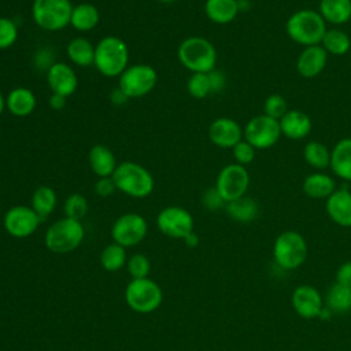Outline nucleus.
Listing matches in <instances>:
<instances>
[{"mask_svg": "<svg viewBox=\"0 0 351 351\" xmlns=\"http://www.w3.org/2000/svg\"><path fill=\"white\" fill-rule=\"evenodd\" d=\"M95 192L97 196L100 197H108L111 196L115 191H117V186L112 181L111 177H100L97 178V181L95 182Z\"/></svg>", "mask_w": 351, "mask_h": 351, "instance_id": "42", "label": "nucleus"}, {"mask_svg": "<svg viewBox=\"0 0 351 351\" xmlns=\"http://www.w3.org/2000/svg\"><path fill=\"white\" fill-rule=\"evenodd\" d=\"M182 240H184V243H185L188 247H191V248H195V247H197V244H199V236H197L195 232H191V233L186 234Z\"/></svg>", "mask_w": 351, "mask_h": 351, "instance_id": "48", "label": "nucleus"}, {"mask_svg": "<svg viewBox=\"0 0 351 351\" xmlns=\"http://www.w3.org/2000/svg\"><path fill=\"white\" fill-rule=\"evenodd\" d=\"M111 178L118 191L137 199L149 196L155 186L152 174L144 166L130 160L119 163Z\"/></svg>", "mask_w": 351, "mask_h": 351, "instance_id": "3", "label": "nucleus"}, {"mask_svg": "<svg viewBox=\"0 0 351 351\" xmlns=\"http://www.w3.org/2000/svg\"><path fill=\"white\" fill-rule=\"evenodd\" d=\"M308 254L306 239L296 230H284L273 244V259L282 270H295L300 267Z\"/></svg>", "mask_w": 351, "mask_h": 351, "instance_id": "6", "label": "nucleus"}, {"mask_svg": "<svg viewBox=\"0 0 351 351\" xmlns=\"http://www.w3.org/2000/svg\"><path fill=\"white\" fill-rule=\"evenodd\" d=\"M88 200L84 195L81 193H71L63 204V210H64V217L81 221L86 213H88Z\"/></svg>", "mask_w": 351, "mask_h": 351, "instance_id": "36", "label": "nucleus"}, {"mask_svg": "<svg viewBox=\"0 0 351 351\" xmlns=\"http://www.w3.org/2000/svg\"><path fill=\"white\" fill-rule=\"evenodd\" d=\"M100 21V14L92 3H80L73 7L70 25L78 32L93 30Z\"/></svg>", "mask_w": 351, "mask_h": 351, "instance_id": "27", "label": "nucleus"}, {"mask_svg": "<svg viewBox=\"0 0 351 351\" xmlns=\"http://www.w3.org/2000/svg\"><path fill=\"white\" fill-rule=\"evenodd\" d=\"M288 111V103L284 96L278 93H271L266 97L263 103V112L265 115L274 118L277 121L281 119V117Z\"/></svg>", "mask_w": 351, "mask_h": 351, "instance_id": "37", "label": "nucleus"}, {"mask_svg": "<svg viewBox=\"0 0 351 351\" xmlns=\"http://www.w3.org/2000/svg\"><path fill=\"white\" fill-rule=\"evenodd\" d=\"M210 84H211V93H219L223 90L226 84V77L221 70H213L208 73Z\"/></svg>", "mask_w": 351, "mask_h": 351, "instance_id": "43", "label": "nucleus"}, {"mask_svg": "<svg viewBox=\"0 0 351 351\" xmlns=\"http://www.w3.org/2000/svg\"><path fill=\"white\" fill-rule=\"evenodd\" d=\"M328 217L341 228H351V191L336 189L325 202Z\"/></svg>", "mask_w": 351, "mask_h": 351, "instance_id": "18", "label": "nucleus"}, {"mask_svg": "<svg viewBox=\"0 0 351 351\" xmlns=\"http://www.w3.org/2000/svg\"><path fill=\"white\" fill-rule=\"evenodd\" d=\"M156 226L167 237L184 239L193 232V217L184 207L169 206L159 211Z\"/></svg>", "mask_w": 351, "mask_h": 351, "instance_id": "13", "label": "nucleus"}, {"mask_svg": "<svg viewBox=\"0 0 351 351\" xmlns=\"http://www.w3.org/2000/svg\"><path fill=\"white\" fill-rule=\"evenodd\" d=\"M41 218L36 214L32 207L19 204L7 210L3 218V226L5 232L15 239H25L32 236L38 225Z\"/></svg>", "mask_w": 351, "mask_h": 351, "instance_id": "14", "label": "nucleus"}, {"mask_svg": "<svg viewBox=\"0 0 351 351\" xmlns=\"http://www.w3.org/2000/svg\"><path fill=\"white\" fill-rule=\"evenodd\" d=\"M126 267L132 278H145L151 271V262L144 254H133L128 259Z\"/></svg>", "mask_w": 351, "mask_h": 351, "instance_id": "38", "label": "nucleus"}, {"mask_svg": "<svg viewBox=\"0 0 351 351\" xmlns=\"http://www.w3.org/2000/svg\"><path fill=\"white\" fill-rule=\"evenodd\" d=\"M177 56L180 63L192 73H210L215 69L217 49L204 37L192 36L181 41Z\"/></svg>", "mask_w": 351, "mask_h": 351, "instance_id": "4", "label": "nucleus"}, {"mask_svg": "<svg viewBox=\"0 0 351 351\" xmlns=\"http://www.w3.org/2000/svg\"><path fill=\"white\" fill-rule=\"evenodd\" d=\"M239 12L237 0H206L204 3L206 16L217 25L230 23Z\"/></svg>", "mask_w": 351, "mask_h": 351, "instance_id": "25", "label": "nucleus"}, {"mask_svg": "<svg viewBox=\"0 0 351 351\" xmlns=\"http://www.w3.org/2000/svg\"><path fill=\"white\" fill-rule=\"evenodd\" d=\"M88 162L90 170L100 177H111L118 166L114 152L104 144H96L89 149Z\"/></svg>", "mask_w": 351, "mask_h": 351, "instance_id": "22", "label": "nucleus"}, {"mask_svg": "<svg viewBox=\"0 0 351 351\" xmlns=\"http://www.w3.org/2000/svg\"><path fill=\"white\" fill-rule=\"evenodd\" d=\"M126 248L114 241L104 247V250L100 254L101 267L107 271H118L126 265Z\"/></svg>", "mask_w": 351, "mask_h": 351, "instance_id": "34", "label": "nucleus"}, {"mask_svg": "<svg viewBox=\"0 0 351 351\" xmlns=\"http://www.w3.org/2000/svg\"><path fill=\"white\" fill-rule=\"evenodd\" d=\"M291 304L293 311L304 319L318 318L322 308L325 307L322 295L315 287L310 284H300L293 289Z\"/></svg>", "mask_w": 351, "mask_h": 351, "instance_id": "15", "label": "nucleus"}, {"mask_svg": "<svg viewBox=\"0 0 351 351\" xmlns=\"http://www.w3.org/2000/svg\"><path fill=\"white\" fill-rule=\"evenodd\" d=\"M329 167L335 176L351 182V137H344L333 145Z\"/></svg>", "mask_w": 351, "mask_h": 351, "instance_id": "21", "label": "nucleus"}, {"mask_svg": "<svg viewBox=\"0 0 351 351\" xmlns=\"http://www.w3.org/2000/svg\"><path fill=\"white\" fill-rule=\"evenodd\" d=\"M158 1H160V3H173L176 0H158Z\"/></svg>", "mask_w": 351, "mask_h": 351, "instance_id": "51", "label": "nucleus"}, {"mask_svg": "<svg viewBox=\"0 0 351 351\" xmlns=\"http://www.w3.org/2000/svg\"><path fill=\"white\" fill-rule=\"evenodd\" d=\"M304 195L311 199H328L337 188L335 180L322 171H315L308 174L302 184Z\"/></svg>", "mask_w": 351, "mask_h": 351, "instance_id": "24", "label": "nucleus"}, {"mask_svg": "<svg viewBox=\"0 0 351 351\" xmlns=\"http://www.w3.org/2000/svg\"><path fill=\"white\" fill-rule=\"evenodd\" d=\"M318 12L326 23H347L351 19V0H319Z\"/></svg>", "mask_w": 351, "mask_h": 351, "instance_id": "26", "label": "nucleus"}, {"mask_svg": "<svg viewBox=\"0 0 351 351\" xmlns=\"http://www.w3.org/2000/svg\"><path fill=\"white\" fill-rule=\"evenodd\" d=\"M303 159L317 170H325L330 166V149L321 141H308L303 148Z\"/></svg>", "mask_w": 351, "mask_h": 351, "instance_id": "33", "label": "nucleus"}, {"mask_svg": "<svg viewBox=\"0 0 351 351\" xmlns=\"http://www.w3.org/2000/svg\"><path fill=\"white\" fill-rule=\"evenodd\" d=\"M95 67L108 78L119 77L129 64L126 43L117 36H106L95 45Z\"/></svg>", "mask_w": 351, "mask_h": 351, "instance_id": "2", "label": "nucleus"}, {"mask_svg": "<svg viewBox=\"0 0 351 351\" xmlns=\"http://www.w3.org/2000/svg\"><path fill=\"white\" fill-rule=\"evenodd\" d=\"M226 214L236 222L240 223H248L252 222L259 213L258 203L248 196L239 197L236 200H232L225 204Z\"/></svg>", "mask_w": 351, "mask_h": 351, "instance_id": "28", "label": "nucleus"}, {"mask_svg": "<svg viewBox=\"0 0 351 351\" xmlns=\"http://www.w3.org/2000/svg\"><path fill=\"white\" fill-rule=\"evenodd\" d=\"M237 4H239V11H247L251 7L250 0H237Z\"/></svg>", "mask_w": 351, "mask_h": 351, "instance_id": "49", "label": "nucleus"}, {"mask_svg": "<svg viewBox=\"0 0 351 351\" xmlns=\"http://www.w3.org/2000/svg\"><path fill=\"white\" fill-rule=\"evenodd\" d=\"M52 60H53V56L48 51H40V52L36 53V63L41 69H47L48 70L55 63Z\"/></svg>", "mask_w": 351, "mask_h": 351, "instance_id": "45", "label": "nucleus"}, {"mask_svg": "<svg viewBox=\"0 0 351 351\" xmlns=\"http://www.w3.org/2000/svg\"><path fill=\"white\" fill-rule=\"evenodd\" d=\"M84 236L81 221L63 217L49 225L44 234V244L53 254H69L80 247Z\"/></svg>", "mask_w": 351, "mask_h": 351, "instance_id": "5", "label": "nucleus"}, {"mask_svg": "<svg viewBox=\"0 0 351 351\" xmlns=\"http://www.w3.org/2000/svg\"><path fill=\"white\" fill-rule=\"evenodd\" d=\"M158 82L156 70L145 63L128 66L118 77V88L128 99H137L148 95Z\"/></svg>", "mask_w": 351, "mask_h": 351, "instance_id": "9", "label": "nucleus"}, {"mask_svg": "<svg viewBox=\"0 0 351 351\" xmlns=\"http://www.w3.org/2000/svg\"><path fill=\"white\" fill-rule=\"evenodd\" d=\"M18 26L16 23L7 18L0 16V49H7L16 43Z\"/></svg>", "mask_w": 351, "mask_h": 351, "instance_id": "39", "label": "nucleus"}, {"mask_svg": "<svg viewBox=\"0 0 351 351\" xmlns=\"http://www.w3.org/2000/svg\"><path fill=\"white\" fill-rule=\"evenodd\" d=\"M188 93L195 99H204L211 93L208 73H192L186 82Z\"/></svg>", "mask_w": 351, "mask_h": 351, "instance_id": "35", "label": "nucleus"}, {"mask_svg": "<svg viewBox=\"0 0 351 351\" xmlns=\"http://www.w3.org/2000/svg\"><path fill=\"white\" fill-rule=\"evenodd\" d=\"M73 4L70 0H33L32 18L47 32H59L70 25Z\"/></svg>", "mask_w": 351, "mask_h": 351, "instance_id": "7", "label": "nucleus"}, {"mask_svg": "<svg viewBox=\"0 0 351 351\" xmlns=\"http://www.w3.org/2000/svg\"><path fill=\"white\" fill-rule=\"evenodd\" d=\"M202 203L203 206L207 208V210H211V211H215V210H219L222 207H225V200L222 199V196L218 193L217 188L215 186H211L208 189H206L203 192V196H202Z\"/></svg>", "mask_w": 351, "mask_h": 351, "instance_id": "41", "label": "nucleus"}, {"mask_svg": "<svg viewBox=\"0 0 351 351\" xmlns=\"http://www.w3.org/2000/svg\"><path fill=\"white\" fill-rule=\"evenodd\" d=\"M56 193L51 186L41 185L36 188V191L32 195V208L36 211V214L43 219L49 217L52 211L56 207Z\"/></svg>", "mask_w": 351, "mask_h": 351, "instance_id": "32", "label": "nucleus"}, {"mask_svg": "<svg viewBox=\"0 0 351 351\" xmlns=\"http://www.w3.org/2000/svg\"><path fill=\"white\" fill-rule=\"evenodd\" d=\"M325 306L336 314H344L351 310V287L335 282L324 298Z\"/></svg>", "mask_w": 351, "mask_h": 351, "instance_id": "30", "label": "nucleus"}, {"mask_svg": "<svg viewBox=\"0 0 351 351\" xmlns=\"http://www.w3.org/2000/svg\"><path fill=\"white\" fill-rule=\"evenodd\" d=\"M148 233L145 218L137 213H126L119 215L111 228L112 241L129 248L140 244Z\"/></svg>", "mask_w": 351, "mask_h": 351, "instance_id": "12", "label": "nucleus"}, {"mask_svg": "<svg viewBox=\"0 0 351 351\" xmlns=\"http://www.w3.org/2000/svg\"><path fill=\"white\" fill-rule=\"evenodd\" d=\"M281 136L280 122L265 114L251 118L243 129V138L255 149H267L273 147Z\"/></svg>", "mask_w": 351, "mask_h": 351, "instance_id": "10", "label": "nucleus"}, {"mask_svg": "<svg viewBox=\"0 0 351 351\" xmlns=\"http://www.w3.org/2000/svg\"><path fill=\"white\" fill-rule=\"evenodd\" d=\"M335 282H339L346 287H351V261H346L341 263L336 271Z\"/></svg>", "mask_w": 351, "mask_h": 351, "instance_id": "44", "label": "nucleus"}, {"mask_svg": "<svg viewBox=\"0 0 351 351\" xmlns=\"http://www.w3.org/2000/svg\"><path fill=\"white\" fill-rule=\"evenodd\" d=\"M37 100L34 93L23 86L14 88L5 97V108L15 117L23 118L30 115L36 108Z\"/></svg>", "mask_w": 351, "mask_h": 351, "instance_id": "23", "label": "nucleus"}, {"mask_svg": "<svg viewBox=\"0 0 351 351\" xmlns=\"http://www.w3.org/2000/svg\"><path fill=\"white\" fill-rule=\"evenodd\" d=\"M321 45L328 52V55L341 56L351 49V37L341 29H326Z\"/></svg>", "mask_w": 351, "mask_h": 351, "instance_id": "31", "label": "nucleus"}, {"mask_svg": "<svg viewBox=\"0 0 351 351\" xmlns=\"http://www.w3.org/2000/svg\"><path fill=\"white\" fill-rule=\"evenodd\" d=\"M66 101H67V97L62 96V95H58V93H52L49 96V106L53 110H62L64 106H66Z\"/></svg>", "mask_w": 351, "mask_h": 351, "instance_id": "46", "label": "nucleus"}, {"mask_svg": "<svg viewBox=\"0 0 351 351\" xmlns=\"http://www.w3.org/2000/svg\"><path fill=\"white\" fill-rule=\"evenodd\" d=\"M47 82L52 93H58L64 97L71 96L78 86L75 71L64 62H55L47 70Z\"/></svg>", "mask_w": 351, "mask_h": 351, "instance_id": "17", "label": "nucleus"}, {"mask_svg": "<svg viewBox=\"0 0 351 351\" xmlns=\"http://www.w3.org/2000/svg\"><path fill=\"white\" fill-rule=\"evenodd\" d=\"M110 99H111V101H112L114 104H117V106H122V104L128 100V97L123 95V92H122L119 88H117V89H114V90L111 92Z\"/></svg>", "mask_w": 351, "mask_h": 351, "instance_id": "47", "label": "nucleus"}, {"mask_svg": "<svg viewBox=\"0 0 351 351\" xmlns=\"http://www.w3.org/2000/svg\"><path fill=\"white\" fill-rule=\"evenodd\" d=\"M225 203L245 196L250 186V174L245 166L230 163L222 167L217 176L214 185Z\"/></svg>", "mask_w": 351, "mask_h": 351, "instance_id": "11", "label": "nucleus"}, {"mask_svg": "<svg viewBox=\"0 0 351 351\" xmlns=\"http://www.w3.org/2000/svg\"><path fill=\"white\" fill-rule=\"evenodd\" d=\"M4 108H5V97L3 96V93H1V90H0V115L3 114Z\"/></svg>", "mask_w": 351, "mask_h": 351, "instance_id": "50", "label": "nucleus"}, {"mask_svg": "<svg viewBox=\"0 0 351 351\" xmlns=\"http://www.w3.org/2000/svg\"><path fill=\"white\" fill-rule=\"evenodd\" d=\"M128 306L140 314H148L159 308L163 300V292L159 284L149 277L132 278L125 289Z\"/></svg>", "mask_w": 351, "mask_h": 351, "instance_id": "8", "label": "nucleus"}, {"mask_svg": "<svg viewBox=\"0 0 351 351\" xmlns=\"http://www.w3.org/2000/svg\"><path fill=\"white\" fill-rule=\"evenodd\" d=\"M67 58L71 60V63L88 67L93 64L95 60V45L84 37H74L66 47Z\"/></svg>", "mask_w": 351, "mask_h": 351, "instance_id": "29", "label": "nucleus"}, {"mask_svg": "<svg viewBox=\"0 0 351 351\" xmlns=\"http://www.w3.org/2000/svg\"><path fill=\"white\" fill-rule=\"evenodd\" d=\"M208 138L219 148H233L243 140V129L234 119L219 117L210 123Z\"/></svg>", "mask_w": 351, "mask_h": 351, "instance_id": "16", "label": "nucleus"}, {"mask_svg": "<svg viewBox=\"0 0 351 351\" xmlns=\"http://www.w3.org/2000/svg\"><path fill=\"white\" fill-rule=\"evenodd\" d=\"M278 122L281 134L289 140H302L307 137L313 126L310 117L300 110H288Z\"/></svg>", "mask_w": 351, "mask_h": 351, "instance_id": "20", "label": "nucleus"}, {"mask_svg": "<svg viewBox=\"0 0 351 351\" xmlns=\"http://www.w3.org/2000/svg\"><path fill=\"white\" fill-rule=\"evenodd\" d=\"M255 148L248 143L245 141L244 138L241 141H239L233 148H232V152H233V158H234V163L237 165H241V166H245V165H250L252 163V160L255 159Z\"/></svg>", "mask_w": 351, "mask_h": 351, "instance_id": "40", "label": "nucleus"}, {"mask_svg": "<svg viewBox=\"0 0 351 351\" xmlns=\"http://www.w3.org/2000/svg\"><path fill=\"white\" fill-rule=\"evenodd\" d=\"M328 63V52L322 45L304 47L296 60V70L304 78H314L319 75Z\"/></svg>", "mask_w": 351, "mask_h": 351, "instance_id": "19", "label": "nucleus"}, {"mask_svg": "<svg viewBox=\"0 0 351 351\" xmlns=\"http://www.w3.org/2000/svg\"><path fill=\"white\" fill-rule=\"evenodd\" d=\"M326 29V22L321 14L314 10H299L285 22L288 37L303 47L319 45Z\"/></svg>", "mask_w": 351, "mask_h": 351, "instance_id": "1", "label": "nucleus"}]
</instances>
